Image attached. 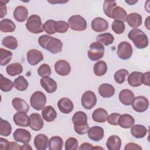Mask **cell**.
<instances>
[{
  "label": "cell",
  "instance_id": "1",
  "mask_svg": "<svg viewBox=\"0 0 150 150\" xmlns=\"http://www.w3.org/2000/svg\"><path fill=\"white\" fill-rule=\"evenodd\" d=\"M72 122L74 129L77 134L83 135L87 133L89 125L87 123V116L84 112L82 111L76 112L72 117Z\"/></svg>",
  "mask_w": 150,
  "mask_h": 150
},
{
  "label": "cell",
  "instance_id": "2",
  "mask_svg": "<svg viewBox=\"0 0 150 150\" xmlns=\"http://www.w3.org/2000/svg\"><path fill=\"white\" fill-rule=\"evenodd\" d=\"M128 38L133 42L135 46L139 49L146 48L148 45V36L139 29L135 28L131 30L128 33Z\"/></svg>",
  "mask_w": 150,
  "mask_h": 150
},
{
  "label": "cell",
  "instance_id": "3",
  "mask_svg": "<svg viewBox=\"0 0 150 150\" xmlns=\"http://www.w3.org/2000/svg\"><path fill=\"white\" fill-rule=\"evenodd\" d=\"M26 28L29 32L33 34H38L44 30L41 18L38 15H32L28 18Z\"/></svg>",
  "mask_w": 150,
  "mask_h": 150
},
{
  "label": "cell",
  "instance_id": "4",
  "mask_svg": "<svg viewBox=\"0 0 150 150\" xmlns=\"http://www.w3.org/2000/svg\"><path fill=\"white\" fill-rule=\"evenodd\" d=\"M104 54V47L101 43L96 42L90 44L87 52L89 59L92 61H97L101 59Z\"/></svg>",
  "mask_w": 150,
  "mask_h": 150
},
{
  "label": "cell",
  "instance_id": "5",
  "mask_svg": "<svg viewBox=\"0 0 150 150\" xmlns=\"http://www.w3.org/2000/svg\"><path fill=\"white\" fill-rule=\"evenodd\" d=\"M46 103V97L45 94L40 91H36L34 92L30 98V104L31 107L37 111L42 110Z\"/></svg>",
  "mask_w": 150,
  "mask_h": 150
},
{
  "label": "cell",
  "instance_id": "6",
  "mask_svg": "<svg viewBox=\"0 0 150 150\" xmlns=\"http://www.w3.org/2000/svg\"><path fill=\"white\" fill-rule=\"evenodd\" d=\"M68 24L70 28L75 31H83L87 28L86 19L79 15L70 16L68 20Z\"/></svg>",
  "mask_w": 150,
  "mask_h": 150
},
{
  "label": "cell",
  "instance_id": "7",
  "mask_svg": "<svg viewBox=\"0 0 150 150\" xmlns=\"http://www.w3.org/2000/svg\"><path fill=\"white\" fill-rule=\"evenodd\" d=\"M81 103L82 106L86 110L92 109L97 103V97L92 91H85L81 97Z\"/></svg>",
  "mask_w": 150,
  "mask_h": 150
},
{
  "label": "cell",
  "instance_id": "8",
  "mask_svg": "<svg viewBox=\"0 0 150 150\" xmlns=\"http://www.w3.org/2000/svg\"><path fill=\"white\" fill-rule=\"evenodd\" d=\"M117 54L118 57L122 60L129 59L132 54V47L131 45L126 41L119 43Z\"/></svg>",
  "mask_w": 150,
  "mask_h": 150
},
{
  "label": "cell",
  "instance_id": "9",
  "mask_svg": "<svg viewBox=\"0 0 150 150\" xmlns=\"http://www.w3.org/2000/svg\"><path fill=\"white\" fill-rule=\"evenodd\" d=\"M131 104L134 111L138 112H143L148 108L149 101L145 96H139L134 98Z\"/></svg>",
  "mask_w": 150,
  "mask_h": 150
},
{
  "label": "cell",
  "instance_id": "10",
  "mask_svg": "<svg viewBox=\"0 0 150 150\" xmlns=\"http://www.w3.org/2000/svg\"><path fill=\"white\" fill-rule=\"evenodd\" d=\"M13 137L14 140L16 142H19L23 144H29L31 139V134L25 129L18 128L13 132Z\"/></svg>",
  "mask_w": 150,
  "mask_h": 150
},
{
  "label": "cell",
  "instance_id": "11",
  "mask_svg": "<svg viewBox=\"0 0 150 150\" xmlns=\"http://www.w3.org/2000/svg\"><path fill=\"white\" fill-rule=\"evenodd\" d=\"M63 47L62 42L57 38L51 37L47 42L45 49L53 54H57L62 52Z\"/></svg>",
  "mask_w": 150,
  "mask_h": 150
},
{
  "label": "cell",
  "instance_id": "12",
  "mask_svg": "<svg viewBox=\"0 0 150 150\" xmlns=\"http://www.w3.org/2000/svg\"><path fill=\"white\" fill-rule=\"evenodd\" d=\"M54 70L57 74L62 76H67L71 71V67L66 60H59L54 64Z\"/></svg>",
  "mask_w": 150,
  "mask_h": 150
},
{
  "label": "cell",
  "instance_id": "13",
  "mask_svg": "<svg viewBox=\"0 0 150 150\" xmlns=\"http://www.w3.org/2000/svg\"><path fill=\"white\" fill-rule=\"evenodd\" d=\"M26 57L28 63L32 66L36 65L43 60L42 53L35 49H30L27 52Z\"/></svg>",
  "mask_w": 150,
  "mask_h": 150
},
{
  "label": "cell",
  "instance_id": "14",
  "mask_svg": "<svg viewBox=\"0 0 150 150\" xmlns=\"http://www.w3.org/2000/svg\"><path fill=\"white\" fill-rule=\"evenodd\" d=\"M43 117L38 113H33L29 116V127L35 131H40L43 127Z\"/></svg>",
  "mask_w": 150,
  "mask_h": 150
},
{
  "label": "cell",
  "instance_id": "15",
  "mask_svg": "<svg viewBox=\"0 0 150 150\" xmlns=\"http://www.w3.org/2000/svg\"><path fill=\"white\" fill-rule=\"evenodd\" d=\"M57 107L61 112L67 114L73 111L74 104L70 99L67 97H63L58 101Z\"/></svg>",
  "mask_w": 150,
  "mask_h": 150
},
{
  "label": "cell",
  "instance_id": "16",
  "mask_svg": "<svg viewBox=\"0 0 150 150\" xmlns=\"http://www.w3.org/2000/svg\"><path fill=\"white\" fill-rule=\"evenodd\" d=\"M40 83L42 88L48 93H53L57 90V86L56 82L49 77H42Z\"/></svg>",
  "mask_w": 150,
  "mask_h": 150
},
{
  "label": "cell",
  "instance_id": "17",
  "mask_svg": "<svg viewBox=\"0 0 150 150\" xmlns=\"http://www.w3.org/2000/svg\"><path fill=\"white\" fill-rule=\"evenodd\" d=\"M108 28V22L101 17H97L91 22V28L96 32H103Z\"/></svg>",
  "mask_w": 150,
  "mask_h": 150
},
{
  "label": "cell",
  "instance_id": "18",
  "mask_svg": "<svg viewBox=\"0 0 150 150\" xmlns=\"http://www.w3.org/2000/svg\"><path fill=\"white\" fill-rule=\"evenodd\" d=\"M88 137L92 141L98 142L104 138V132L103 128L100 126H94L89 128L88 132Z\"/></svg>",
  "mask_w": 150,
  "mask_h": 150
},
{
  "label": "cell",
  "instance_id": "19",
  "mask_svg": "<svg viewBox=\"0 0 150 150\" xmlns=\"http://www.w3.org/2000/svg\"><path fill=\"white\" fill-rule=\"evenodd\" d=\"M13 121L15 124L21 127H28L29 126V117L26 112H18L15 113L13 117Z\"/></svg>",
  "mask_w": 150,
  "mask_h": 150
},
{
  "label": "cell",
  "instance_id": "20",
  "mask_svg": "<svg viewBox=\"0 0 150 150\" xmlns=\"http://www.w3.org/2000/svg\"><path fill=\"white\" fill-rule=\"evenodd\" d=\"M49 140L48 137L43 134H38L34 138L33 144L36 149L38 150H45L49 146Z\"/></svg>",
  "mask_w": 150,
  "mask_h": 150
},
{
  "label": "cell",
  "instance_id": "21",
  "mask_svg": "<svg viewBox=\"0 0 150 150\" xmlns=\"http://www.w3.org/2000/svg\"><path fill=\"white\" fill-rule=\"evenodd\" d=\"M134 98V93L128 89H124L119 94L120 101L125 105H131Z\"/></svg>",
  "mask_w": 150,
  "mask_h": 150
},
{
  "label": "cell",
  "instance_id": "22",
  "mask_svg": "<svg viewBox=\"0 0 150 150\" xmlns=\"http://www.w3.org/2000/svg\"><path fill=\"white\" fill-rule=\"evenodd\" d=\"M126 21L130 27L135 29L141 25L142 19V16L140 14L133 12L127 15Z\"/></svg>",
  "mask_w": 150,
  "mask_h": 150
},
{
  "label": "cell",
  "instance_id": "23",
  "mask_svg": "<svg viewBox=\"0 0 150 150\" xmlns=\"http://www.w3.org/2000/svg\"><path fill=\"white\" fill-rule=\"evenodd\" d=\"M99 94L103 98H110L115 93L114 86L108 83H103L101 84L98 89Z\"/></svg>",
  "mask_w": 150,
  "mask_h": 150
},
{
  "label": "cell",
  "instance_id": "24",
  "mask_svg": "<svg viewBox=\"0 0 150 150\" xmlns=\"http://www.w3.org/2000/svg\"><path fill=\"white\" fill-rule=\"evenodd\" d=\"M13 15L16 21L23 22L28 19V10L25 6L19 5L15 9Z\"/></svg>",
  "mask_w": 150,
  "mask_h": 150
},
{
  "label": "cell",
  "instance_id": "25",
  "mask_svg": "<svg viewBox=\"0 0 150 150\" xmlns=\"http://www.w3.org/2000/svg\"><path fill=\"white\" fill-rule=\"evenodd\" d=\"M135 120L134 117L128 114H124L121 115L118 118V125L123 128H130L134 125Z\"/></svg>",
  "mask_w": 150,
  "mask_h": 150
},
{
  "label": "cell",
  "instance_id": "26",
  "mask_svg": "<svg viewBox=\"0 0 150 150\" xmlns=\"http://www.w3.org/2000/svg\"><path fill=\"white\" fill-rule=\"evenodd\" d=\"M142 73L133 71L128 75V83L132 87H139L142 84Z\"/></svg>",
  "mask_w": 150,
  "mask_h": 150
},
{
  "label": "cell",
  "instance_id": "27",
  "mask_svg": "<svg viewBox=\"0 0 150 150\" xmlns=\"http://www.w3.org/2000/svg\"><path fill=\"white\" fill-rule=\"evenodd\" d=\"M42 115L46 121L52 122L56 118L57 112L52 106L47 105L42 109Z\"/></svg>",
  "mask_w": 150,
  "mask_h": 150
},
{
  "label": "cell",
  "instance_id": "28",
  "mask_svg": "<svg viewBox=\"0 0 150 150\" xmlns=\"http://www.w3.org/2000/svg\"><path fill=\"white\" fill-rule=\"evenodd\" d=\"M12 104L14 109L18 112H27L29 110V105L28 104L21 98H14L12 101Z\"/></svg>",
  "mask_w": 150,
  "mask_h": 150
},
{
  "label": "cell",
  "instance_id": "29",
  "mask_svg": "<svg viewBox=\"0 0 150 150\" xmlns=\"http://www.w3.org/2000/svg\"><path fill=\"white\" fill-rule=\"evenodd\" d=\"M108 116V112L105 109L98 108L93 111L92 114V119L94 122L103 123L106 121Z\"/></svg>",
  "mask_w": 150,
  "mask_h": 150
},
{
  "label": "cell",
  "instance_id": "30",
  "mask_svg": "<svg viewBox=\"0 0 150 150\" xmlns=\"http://www.w3.org/2000/svg\"><path fill=\"white\" fill-rule=\"evenodd\" d=\"M106 146L109 150H120L121 146V138L115 135L110 136L107 140Z\"/></svg>",
  "mask_w": 150,
  "mask_h": 150
},
{
  "label": "cell",
  "instance_id": "31",
  "mask_svg": "<svg viewBox=\"0 0 150 150\" xmlns=\"http://www.w3.org/2000/svg\"><path fill=\"white\" fill-rule=\"evenodd\" d=\"M127 16L126 11L122 7L117 6L112 12L111 18L114 21H120L121 22H125Z\"/></svg>",
  "mask_w": 150,
  "mask_h": 150
},
{
  "label": "cell",
  "instance_id": "32",
  "mask_svg": "<svg viewBox=\"0 0 150 150\" xmlns=\"http://www.w3.org/2000/svg\"><path fill=\"white\" fill-rule=\"evenodd\" d=\"M131 135L136 138H144L147 133L146 128L141 124L134 125L131 127Z\"/></svg>",
  "mask_w": 150,
  "mask_h": 150
},
{
  "label": "cell",
  "instance_id": "33",
  "mask_svg": "<svg viewBox=\"0 0 150 150\" xmlns=\"http://www.w3.org/2000/svg\"><path fill=\"white\" fill-rule=\"evenodd\" d=\"M6 71L10 76H15L22 73L23 67L19 63H13L6 66Z\"/></svg>",
  "mask_w": 150,
  "mask_h": 150
},
{
  "label": "cell",
  "instance_id": "34",
  "mask_svg": "<svg viewBox=\"0 0 150 150\" xmlns=\"http://www.w3.org/2000/svg\"><path fill=\"white\" fill-rule=\"evenodd\" d=\"M15 28V24L9 19H3L0 21V30L3 32H13Z\"/></svg>",
  "mask_w": 150,
  "mask_h": 150
},
{
  "label": "cell",
  "instance_id": "35",
  "mask_svg": "<svg viewBox=\"0 0 150 150\" xmlns=\"http://www.w3.org/2000/svg\"><path fill=\"white\" fill-rule=\"evenodd\" d=\"M63 139L59 136H53L50 138L49 142V150H61L63 148Z\"/></svg>",
  "mask_w": 150,
  "mask_h": 150
},
{
  "label": "cell",
  "instance_id": "36",
  "mask_svg": "<svg viewBox=\"0 0 150 150\" xmlns=\"http://www.w3.org/2000/svg\"><path fill=\"white\" fill-rule=\"evenodd\" d=\"M107 71V65L103 60L97 62L93 67V71L96 76H102L104 75Z\"/></svg>",
  "mask_w": 150,
  "mask_h": 150
},
{
  "label": "cell",
  "instance_id": "37",
  "mask_svg": "<svg viewBox=\"0 0 150 150\" xmlns=\"http://www.w3.org/2000/svg\"><path fill=\"white\" fill-rule=\"evenodd\" d=\"M96 40L102 45L108 46L113 43L114 38V36L110 33H104L97 35Z\"/></svg>",
  "mask_w": 150,
  "mask_h": 150
},
{
  "label": "cell",
  "instance_id": "38",
  "mask_svg": "<svg viewBox=\"0 0 150 150\" xmlns=\"http://www.w3.org/2000/svg\"><path fill=\"white\" fill-rule=\"evenodd\" d=\"M2 45L9 49L15 50L17 48L18 43L17 39L15 37L12 36H8L2 39Z\"/></svg>",
  "mask_w": 150,
  "mask_h": 150
},
{
  "label": "cell",
  "instance_id": "39",
  "mask_svg": "<svg viewBox=\"0 0 150 150\" xmlns=\"http://www.w3.org/2000/svg\"><path fill=\"white\" fill-rule=\"evenodd\" d=\"M13 85L16 90L23 91L27 89L29 84L28 81L23 76H19L14 80Z\"/></svg>",
  "mask_w": 150,
  "mask_h": 150
},
{
  "label": "cell",
  "instance_id": "40",
  "mask_svg": "<svg viewBox=\"0 0 150 150\" xmlns=\"http://www.w3.org/2000/svg\"><path fill=\"white\" fill-rule=\"evenodd\" d=\"M14 86L13 83L9 79L5 77L2 74H0V88L4 92L11 91Z\"/></svg>",
  "mask_w": 150,
  "mask_h": 150
},
{
  "label": "cell",
  "instance_id": "41",
  "mask_svg": "<svg viewBox=\"0 0 150 150\" xmlns=\"http://www.w3.org/2000/svg\"><path fill=\"white\" fill-rule=\"evenodd\" d=\"M12 57V53L3 48L0 49V64L1 66H5L8 64Z\"/></svg>",
  "mask_w": 150,
  "mask_h": 150
},
{
  "label": "cell",
  "instance_id": "42",
  "mask_svg": "<svg viewBox=\"0 0 150 150\" xmlns=\"http://www.w3.org/2000/svg\"><path fill=\"white\" fill-rule=\"evenodd\" d=\"M129 75V72L127 69H122L117 70L114 75V78L115 81L118 84L123 83L127 79Z\"/></svg>",
  "mask_w": 150,
  "mask_h": 150
},
{
  "label": "cell",
  "instance_id": "43",
  "mask_svg": "<svg viewBox=\"0 0 150 150\" xmlns=\"http://www.w3.org/2000/svg\"><path fill=\"white\" fill-rule=\"evenodd\" d=\"M12 127L11 124L6 120L1 118L0 122V135L1 136L8 137L11 134Z\"/></svg>",
  "mask_w": 150,
  "mask_h": 150
},
{
  "label": "cell",
  "instance_id": "44",
  "mask_svg": "<svg viewBox=\"0 0 150 150\" xmlns=\"http://www.w3.org/2000/svg\"><path fill=\"white\" fill-rule=\"evenodd\" d=\"M117 6V2L115 1H104L103 4V11L105 15L111 18V13L114 9Z\"/></svg>",
  "mask_w": 150,
  "mask_h": 150
},
{
  "label": "cell",
  "instance_id": "45",
  "mask_svg": "<svg viewBox=\"0 0 150 150\" xmlns=\"http://www.w3.org/2000/svg\"><path fill=\"white\" fill-rule=\"evenodd\" d=\"M69 24L64 21H56L54 23V30L59 33H66L69 29Z\"/></svg>",
  "mask_w": 150,
  "mask_h": 150
},
{
  "label": "cell",
  "instance_id": "46",
  "mask_svg": "<svg viewBox=\"0 0 150 150\" xmlns=\"http://www.w3.org/2000/svg\"><path fill=\"white\" fill-rule=\"evenodd\" d=\"M112 30L117 34H122L125 29L124 22L120 21H114L111 25Z\"/></svg>",
  "mask_w": 150,
  "mask_h": 150
},
{
  "label": "cell",
  "instance_id": "47",
  "mask_svg": "<svg viewBox=\"0 0 150 150\" xmlns=\"http://www.w3.org/2000/svg\"><path fill=\"white\" fill-rule=\"evenodd\" d=\"M38 73L42 77H49L51 74V69L49 65L46 63L40 65L38 69Z\"/></svg>",
  "mask_w": 150,
  "mask_h": 150
},
{
  "label": "cell",
  "instance_id": "48",
  "mask_svg": "<svg viewBox=\"0 0 150 150\" xmlns=\"http://www.w3.org/2000/svg\"><path fill=\"white\" fill-rule=\"evenodd\" d=\"M55 21L53 19H49L46 21L43 25V30L45 32L49 35H53L56 33L54 30Z\"/></svg>",
  "mask_w": 150,
  "mask_h": 150
},
{
  "label": "cell",
  "instance_id": "49",
  "mask_svg": "<svg viewBox=\"0 0 150 150\" xmlns=\"http://www.w3.org/2000/svg\"><path fill=\"white\" fill-rule=\"evenodd\" d=\"M78 148V141L74 137H70L66 141V150H76Z\"/></svg>",
  "mask_w": 150,
  "mask_h": 150
},
{
  "label": "cell",
  "instance_id": "50",
  "mask_svg": "<svg viewBox=\"0 0 150 150\" xmlns=\"http://www.w3.org/2000/svg\"><path fill=\"white\" fill-rule=\"evenodd\" d=\"M120 115L121 114L119 113H112L108 116L107 121L110 125H118V118Z\"/></svg>",
  "mask_w": 150,
  "mask_h": 150
},
{
  "label": "cell",
  "instance_id": "51",
  "mask_svg": "<svg viewBox=\"0 0 150 150\" xmlns=\"http://www.w3.org/2000/svg\"><path fill=\"white\" fill-rule=\"evenodd\" d=\"M125 150H130V149H137V150H141L142 147L137 144L134 142H129L126 144L124 148Z\"/></svg>",
  "mask_w": 150,
  "mask_h": 150
},
{
  "label": "cell",
  "instance_id": "52",
  "mask_svg": "<svg viewBox=\"0 0 150 150\" xmlns=\"http://www.w3.org/2000/svg\"><path fill=\"white\" fill-rule=\"evenodd\" d=\"M8 1H4L2 0L0 1V5H1V18H4L7 13V8H6V3H7Z\"/></svg>",
  "mask_w": 150,
  "mask_h": 150
},
{
  "label": "cell",
  "instance_id": "53",
  "mask_svg": "<svg viewBox=\"0 0 150 150\" xmlns=\"http://www.w3.org/2000/svg\"><path fill=\"white\" fill-rule=\"evenodd\" d=\"M9 142L2 137L0 138V149L1 150H8Z\"/></svg>",
  "mask_w": 150,
  "mask_h": 150
},
{
  "label": "cell",
  "instance_id": "54",
  "mask_svg": "<svg viewBox=\"0 0 150 150\" xmlns=\"http://www.w3.org/2000/svg\"><path fill=\"white\" fill-rule=\"evenodd\" d=\"M79 149L80 150H85V149L90 150V149H93V146L90 143L84 142V143H83L82 144H81V145L79 146Z\"/></svg>",
  "mask_w": 150,
  "mask_h": 150
},
{
  "label": "cell",
  "instance_id": "55",
  "mask_svg": "<svg viewBox=\"0 0 150 150\" xmlns=\"http://www.w3.org/2000/svg\"><path fill=\"white\" fill-rule=\"evenodd\" d=\"M149 72L147 71L145 73H143L142 83H144L145 85L148 86H149Z\"/></svg>",
  "mask_w": 150,
  "mask_h": 150
},
{
  "label": "cell",
  "instance_id": "56",
  "mask_svg": "<svg viewBox=\"0 0 150 150\" xmlns=\"http://www.w3.org/2000/svg\"><path fill=\"white\" fill-rule=\"evenodd\" d=\"M21 145L18 144L15 142H9V149H21Z\"/></svg>",
  "mask_w": 150,
  "mask_h": 150
},
{
  "label": "cell",
  "instance_id": "57",
  "mask_svg": "<svg viewBox=\"0 0 150 150\" xmlns=\"http://www.w3.org/2000/svg\"><path fill=\"white\" fill-rule=\"evenodd\" d=\"M32 149V147H31L29 145H28V144H25L24 145H21V149Z\"/></svg>",
  "mask_w": 150,
  "mask_h": 150
},
{
  "label": "cell",
  "instance_id": "58",
  "mask_svg": "<svg viewBox=\"0 0 150 150\" xmlns=\"http://www.w3.org/2000/svg\"><path fill=\"white\" fill-rule=\"evenodd\" d=\"M149 18H150V17H149V16H148L147 18H146V21H145V26H146V28L148 30L150 29V28H149Z\"/></svg>",
  "mask_w": 150,
  "mask_h": 150
},
{
  "label": "cell",
  "instance_id": "59",
  "mask_svg": "<svg viewBox=\"0 0 150 150\" xmlns=\"http://www.w3.org/2000/svg\"><path fill=\"white\" fill-rule=\"evenodd\" d=\"M125 2L128 4L129 5H133L138 2V1H125Z\"/></svg>",
  "mask_w": 150,
  "mask_h": 150
}]
</instances>
